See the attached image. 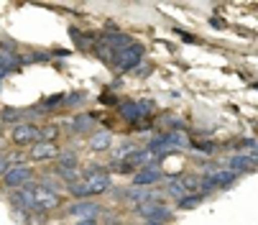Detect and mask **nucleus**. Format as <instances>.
I'll list each match as a JSON object with an SVG mask.
<instances>
[{"label":"nucleus","instance_id":"10","mask_svg":"<svg viewBox=\"0 0 258 225\" xmlns=\"http://www.w3.org/2000/svg\"><path fill=\"white\" fill-rule=\"evenodd\" d=\"M100 212H102L100 202L92 200H77L75 205L67 207V217H77V220H97Z\"/></svg>","mask_w":258,"mask_h":225},{"label":"nucleus","instance_id":"5","mask_svg":"<svg viewBox=\"0 0 258 225\" xmlns=\"http://www.w3.org/2000/svg\"><path fill=\"white\" fill-rule=\"evenodd\" d=\"M8 202L13 207V212H36V197H33V184L23 187V190H13L8 192Z\"/></svg>","mask_w":258,"mask_h":225},{"label":"nucleus","instance_id":"9","mask_svg":"<svg viewBox=\"0 0 258 225\" xmlns=\"http://www.w3.org/2000/svg\"><path fill=\"white\" fill-rule=\"evenodd\" d=\"M136 210H138V215H141L146 222H159V225H164V222L171 217V210L166 207V202H141Z\"/></svg>","mask_w":258,"mask_h":225},{"label":"nucleus","instance_id":"17","mask_svg":"<svg viewBox=\"0 0 258 225\" xmlns=\"http://www.w3.org/2000/svg\"><path fill=\"white\" fill-rule=\"evenodd\" d=\"M207 177H210V182H212V187H215V192H217V190H230V187L238 182V174L230 172V169H225V166H220L217 172H212V174H207Z\"/></svg>","mask_w":258,"mask_h":225},{"label":"nucleus","instance_id":"1","mask_svg":"<svg viewBox=\"0 0 258 225\" xmlns=\"http://www.w3.org/2000/svg\"><path fill=\"white\" fill-rule=\"evenodd\" d=\"M143 54H146L143 44L133 41L128 49H123V51H118V54H115V59H113V67H115L118 72H123V74H128V72H136V69L143 64Z\"/></svg>","mask_w":258,"mask_h":225},{"label":"nucleus","instance_id":"28","mask_svg":"<svg viewBox=\"0 0 258 225\" xmlns=\"http://www.w3.org/2000/svg\"><path fill=\"white\" fill-rule=\"evenodd\" d=\"M56 138H59V126H54V123L49 126V123H46V126L41 128V141H49V143H54Z\"/></svg>","mask_w":258,"mask_h":225},{"label":"nucleus","instance_id":"2","mask_svg":"<svg viewBox=\"0 0 258 225\" xmlns=\"http://www.w3.org/2000/svg\"><path fill=\"white\" fill-rule=\"evenodd\" d=\"M33 179H36V174H33L31 166H11V169L3 174V187H6L8 192H13V190L31 187Z\"/></svg>","mask_w":258,"mask_h":225},{"label":"nucleus","instance_id":"11","mask_svg":"<svg viewBox=\"0 0 258 225\" xmlns=\"http://www.w3.org/2000/svg\"><path fill=\"white\" fill-rule=\"evenodd\" d=\"M97 41H100L102 46H107L113 54H118V51H123V49H128V46L133 44L131 36L123 33V31H105V33H97Z\"/></svg>","mask_w":258,"mask_h":225},{"label":"nucleus","instance_id":"36","mask_svg":"<svg viewBox=\"0 0 258 225\" xmlns=\"http://www.w3.org/2000/svg\"><path fill=\"white\" fill-rule=\"evenodd\" d=\"M136 72H138V74H149V72H151V67H146V64H143V67H138Z\"/></svg>","mask_w":258,"mask_h":225},{"label":"nucleus","instance_id":"6","mask_svg":"<svg viewBox=\"0 0 258 225\" xmlns=\"http://www.w3.org/2000/svg\"><path fill=\"white\" fill-rule=\"evenodd\" d=\"M11 138H13V143L23 151V148H28V146H33V143L41 141V128L33 126V123H21V126L13 128Z\"/></svg>","mask_w":258,"mask_h":225},{"label":"nucleus","instance_id":"8","mask_svg":"<svg viewBox=\"0 0 258 225\" xmlns=\"http://www.w3.org/2000/svg\"><path fill=\"white\" fill-rule=\"evenodd\" d=\"M33 197H36V210H39V212H46L49 215L51 210L61 207V195L46 190V187L36 184V182H33Z\"/></svg>","mask_w":258,"mask_h":225},{"label":"nucleus","instance_id":"23","mask_svg":"<svg viewBox=\"0 0 258 225\" xmlns=\"http://www.w3.org/2000/svg\"><path fill=\"white\" fill-rule=\"evenodd\" d=\"M166 141L171 143V148H189V136L184 133V131H169L164 133Z\"/></svg>","mask_w":258,"mask_h":225},{"label":"nucleus","instance_id":"26","mask_svg":"<svg viewBox=\"0 0 258 225\" xmlns=\"http://www.w3.org/2000/svg\"><path fill=\"white\" fill-rule=\"evenodd\" d=\"M85 100H87V92H82V90L69 92V95H64V107H77V105H82Z\"/></svg>","mask_w":258,"mask_h":225},{"label":"nucleus","instance_id":"20","mask_svg":"<svg viewBox=\"0 0 258 225\" xmlns=\"http://www.w3.org/2000/svg\"><path fill=\"white\" fill-rule=\"evenodd\" d=\"M171 197V200H181L184 195H187V190L181 187V182H179V177H169V182H166V187H164V197Z\"/></svg>","mask_w":258,"mask_h":225},{"label":"nucleus","instance_id":"24","mask_svg":"<svg viewBox=\"0 0 258 225\" xmlns=\"http://www.w3.org/2000/svg\"><path fill=\"white\" fill-rule=\"evenodd\" d=\"M67 192H69L72 197H77V200H90L85 179H77V182H69V184H67Z\"/></svg>","mask_w":258,"mask_h":225},{"label":"nucleus","instance_id":"33","mask_svg":"<svg viewBox=\"0 0 258 225\" xmlns=\"http://www.w3.org/2000/svg\"><path fill=\"white\" fill-rule=\"evenodd\" d=\"M11 169V161H8V154L6 151H0V177H3L6 172Z\"/></svg>","mask_w":258,"mask_h":225},{"label":"nucleus","instance_id":"30","mask_svg":"<svg viewBox=\"0 0 258 225\" xmlns=\"http://www.w3.org/2000/svg\"><path fill=\"white\" fill-rule=\"evenodd\" d=\"M174 33L176 36H181V41H187V44H200V39L195 33H189V31H181V28H174Z\"/></svg>","mask_w":258,"mask_h":225},{"label":"nucleus","instance_id":"34","mask_svg":"<svg viewBox=\"0 0 258 225\" xmlns=\"http://www.w3.org/2000/svg\"><path fill=\"white\" fill-rule=\"evenodd\" d=\"M210 26L212 28H225V21H220V16H212L210 18Z\"/></svg>","mask_w":258,"mask_h":225},{"label":"nucleus","instance_id":"21","mask_svg":"<svg viewBox=\"0 0 258 225\" xmlns=\"http://www.w3.org/2000/svg\"><path fill=\"white\" fill-rule=\"evenodd\" d=\"M56 164H59L61 169L77 172V169H80V156H77L75 151H61V154H59V159H56Z\"/></svg>","mask_w":258,"mask_h":225},{"label":"nucleus","instance_id":"37","mask_svg":"<svg viewBox=\"0 0 258 225\" xmlns=\"http://www.w3.org/2000/svg\"><path fill=\"white\" fill-rule=\"evenodd\" d=\"M107 225H123V222H120V220H110Z\"/></svg>","mask_w":258,"mask_h":225},{"label":"nucleus","instance_id":"32","mask_svg":"<svg viewBox=\"0 0 258 225\" xmlns=\"http://www.w3.org/2000/svg\"><path fill=\"white\" fill-rule=\"evenodd\" d=\"M166 128L169 131H184V123L179 118H166Z\"/></svg>","mask_w":258,"mask_h":225},{"label":"nucleus","instance_id":"31","mask_svg":"<svg viewBox=\"0 0 258 225\" xmlns=\"http://www.w3.org/2000/svg\"><path fill=\"white\" fill-rule=\"evenodd\" d=\"M100 102H102V105H120L113 92H102V95H100Z\"/></svg>","mask_w":258,"mask_h":225},{"label":"nucleus","instance_id":"13","mask_svg":"<svg viewBox=\"0 0 258 225\" xmlns=\"http://www.w3.org/2000/svg\"><path fill=\"white\" fill-rule=\"evenodd\" d=\"M59 148H56V143H49V141H39V143H33L31 148H28V159L31 161H54V159H59Z\"/></svg>","mask_w":258,"mask_h":225},{"label":"nucleus","instance_id":"3","mask_svg":"<svg viewBox=\"0 0 258 225\" xmlns=\"http://www.w3.org/2000/svg\"><path fill=\"white\" fill-rule=\"evenodd\" d=\"M164 169L161 164H149V166H143L133 174V187H141V190H151V187H156L159 182H164Z\"/></svg>","mask_w":258,"mask_h":225},{"label":"nucleus","instance_id":"25","mask_svg":"<svg viewBox=\"0 0 258 225\" xmlns=\"http://www.w3.org/2000/svg\"><path fill=\"white\" fill-rule=\"evenodd\" d=\"M202 200H205L202 195H184V197L176 202V207H179V210H195V207L202 205Z\"/></svg>","mask_w":258,"mask_h":225},{"label":"nucleus","instance_id":"12","mask_svg":"<svg viewBox=\"0 0 258 225\" xmlns=\"http://www.w3.org/2000/svg\"><path fill=\"white\" fill-rule=\"evenodd\" d=\"M113 143H115L113 131H110V128H100V131L90 133L87 148H90V151H95V154H102V151H113Z\"/></svg>","mask_w":258,"mask_h":225},{"label":"nucleus","instance_id":"35","mask_svg":"<svg viewBox=\"0 0 258 225\" xmlns=\"http://www.w3.org/2000/svg\"><path fill=\"white\" fill-rule=\"evenodd\" d=\"M75 225H97V220H77Z\"/></svg>","mask_w":258,"mask_h":225},{"label":"nucleus","instance_id":"16","mask_svg":"<svg viewBox=\"0 0 258 225\" xmlns=\"http://www.w3.org/2000/svg\"><path fill=\"white\" fill-rule=\"evenodd\" d=\"M118 116H120L128 126H138L141 121H146L143 112H141V107H138V100H123V102L118 105Z\"/></svg>","mask_w":258,"mask_h":225},{"label":"nucleus","instance_id":"38","mask_svg":"<svg viewBox=\"0 0 258 225\" xmlns=\"http://www.w3.org/2000/svg\"><path fill=\"white\" fill-rule=\"evenodd\" d=\"M3 126H6V123H3V121H0V131H3Z\"/></svg>","mask_w":258,"mask_h":225},{"label":"nucleus","instance_id":"29","mask_svg":"<svg viewBox=\"0 0 258 225\" xmlns=\"http://www.w3.org/2000/svg\"><path fill=\"white\" fill-rule=\"evenodd\" d=\"M138 107H141V112H143V118H151V112L156 110V102L149 100V97H141V100H138Z\"/></svg>","mask_w":258,"mask_h":225},{"label":"nucleus","instance_id":"27","mask_svg":"<svg viewBox=\"0 0 258 225\" xmlns=\"http://www.w3.org/2000/svg\"><path fill=\"white\" fill-rule=\"evenodd\" d=\"M39 105L49 112V110H54V107H61V105H64V95H49V97H44Z\"/></svg>","mask_w":258,"mask_h":225},{"label":"nucleus","instance_id":"18","mask_svg":"<svg viewBox=\"0 0 258 225\" xmlns=\"http://www.w3.org/2000/svg\"><path fill=\"white\" fill-rule=\"evenodd\" d=\"M92 123H95V118L90 116V112H80V116L69 118V121L64 123V128H67L69 133H87V131L92 128Z\"/></svg>","mask_w":258,"mask_h":225},{"label":"nucleus","instance_id":"19","mask_svg":"<svg viewBox=\"0 0 258 225\" xmlns=\"http://www.w3.org/2000/svg\"><path fill=\"white\" fill-rule=\"evenodd\" d=\"M0 121H3V123H11V126H21V123H26V110L3 107V110H0Z\"/></svg>","mask_w":258,"mask_h":225},{"label":"nucleus","instance_id":"15","mask_svg":"<svg viewBox=\"0 0 258 225\" xmlns=\"http://www.w3.org/2000/svg\"><path fill=\"white\" fill-rule=\"evenodd\" d=\"M69 36H72V41H75V46L85 54H90L97 44V33H87V31H80L77 26H69Z\"/></svg>","mask_w":258,"mask_h":225},{"label":"nucleus","instance_id":"22","mask_svg":"<svg viewBox=\"0 0 258 225\" xmlns=\"http://www.w3.org/2000/svg\"><path fill=\"white\" fill-rule=\"evenodd\" d=\"M136 143H131V141H125L123 146H118V148H113V164H110V166H115V164H120V161H125L133 151H136Z\"/></svg>","mask_w":258,"mask_h":225},{"label":"nucleus","instance_id":"7","mask_svg":"<svg viewBox=\"0 0 258 225\" xmlns=\"http://www.w3.org/2000/svg\"><path fill=\"white\" fill-rule=\"evenodd\" d=\"M82 179H85V184H87V195H90V197H97V195H105V192L113 190V177H110L107 169H100V172H95V174H87V177H82Z\"/></svg>","mask_w":258,"mask_h":225},{"label":"nucleus","instance_id":"14","mask_svg":"<svg viewBox=\"0 0 258 225\" xmlns=\"http://www.w3.org/2000/svg\"><path fill=\"white\" fill-rule=\"evenodd\" d=\"M225 169H230V172H235L238 177L240 174H248V172H253L258 164L253 161V156L250 154H233L230 159H225V164H223Z\"/></svg>","mask_w":258,"mask_h":225},{"label":"nucleus","instance_id":"4","mask_svg":"<svg viewBox=\"0 0 258 225\" xmlns=\"http://www.w3.org/2000/svg\"><path fill=\"white\" fill-rule=\"evenodd\" d=\"M21 67V57L16 54V44L13 41H3L0 44V85L8 74H13Z\"/></svg>","mask_w":258,"mask_h":225}]
</instances>
